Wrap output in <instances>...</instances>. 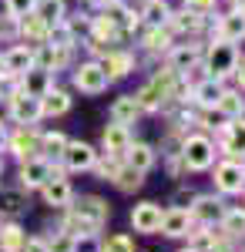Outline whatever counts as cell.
<instances>
[{"label": "cell", "instance_id": "1", "mask_svg": "<svg viewBox=\"0 0 245 252\" xmlns=\"http://www.w3.org/2000/svg\"><path fill=\"white\" fill-rule=\"evenodd\" d=\"M235 64H239V51H235V44H232V40H212V47H208V61H205L208 78L222 81V78H228V74H235Z\"/></svg>", "mask_w": 245, "mask_h": 252}, {"label": "cell", "instance_id": "2", "mask_svg": "<svg viewBox=\"0 0 245 252\" xmlns=\"http://www.w3.org/2000/svg\"><path fill=\"white\" fill-rule=\"evenodd\" d=\"M182 165L188 168V172H205L208 165L215 161V145L208 141L205 135H191L182 141Z\"/></svg>", "mask_w": 245, "mask_h": 252}, {"label": "cell", "instance_id": "3", "mask_svg": "<svg viewBox=\"0 0 245 252\" xmlns=\"http://www.w3.org/2000/svg\"><path fill=\"white\" fill-rule=\"evenodd\" d=\"M54 175H61V168H54L51 165V158H44V155H34V158H27L24 165H20V189H40L47 178H54Z\"/></svg>", "mask_w": 245, "mask_h": 252}, {"label": "cell", "instance_id": "4", "mask_svg": "<svg viewBox=\"0 0 245 252\" xmlns=\"http://www.w3.org/2000/svg\"><path fill=\"white\" fill-rule=\"evenodd\" d=\"M61 161H64V168H71V172H91L94 161H97V152L88 141H67L64 152H61Z\"/></svg>", "mask_w": 245, "mask_h": 252}, {"label": "cell", "instance_id": "5", "mask_svg": "<svg viewBox=\"0 0 245 252\" xmlns=\"http://www.w3.org/2000/svg\"><path fill=\"white\" fill-rule=\"evenodd\" d=\"M108 74H104V67L97 64V61H88V64H81L74 71V88L77 91H84V94H101L104 88H108Z\"/></svg>", "mask_w": 245, "mask_h": 252}, {"label": "cell", "instance_id": "6", "mask_svg": "<svg viewBox=\"0 0 245 252\" xmlns=\"http://www.w3.org/2000/svg\"><path fill=\"white\" fill-rule=\"evenodd\" d=\"M215 189L225 195H235L245 189V168L239 158H228V161H222L218 168H215Z\"/></svg>", "mask_w": 245, "mask_h": 252}, {"label": "cell", "instance_id": "7", "mask_svg": "<svg viewBox=\"0 0 245 252\" xmlns=\"http://www.w3.org/2000/svg\"><path fill=\"white\" fill-rule=\"evenodd\" d=\"M7 101H10V118H14L17 125H34L40 118V97H31L17 88Z\"/></svg>", "mask_w": 245, "mask_h": 252}, {"label": "cell", "instance_id": "8", "mask_svg": "<svg viewBox=\"0 0 245 252\" xmlns=\"http://www.w3.org/2000/svg\"><path fill=\"white\" fill-rule=\"evenodd\" d=\"M188 215H191V222H202V225H218V222H222V215H225V205H222L218 198H212V195H198Z\"/></svg>", "mask_w": 245, "mask_h": 252}, {"label": "cell", "instance_id": "9", "mask_svg": "<svg viewBox=\"0 0 245 252\" xmlns=\"http://www.w3.org/2000/svg\"><path fill=\"white\" fill-rule=\"evenodd\" d=\"M131 225L134 232H158V225H161V205H154V202H141V205H134L131 209Z\"/></svg>", "mask_w": 245, "mask_h": 252}, {"label": "cell", "instance_id": "10", "mask_svg": "<svg viewBox=\"0 0 245 252\" xmlns=\"http://www.w3.org/2000/svg\"><path fill=\"white\" fill-rule=\"evenodd\" d=\"M222 152L232 158H245V118H232L222 131Z\"/></svg>", "mask_w": 245, "mask_h": 252}, {"label": "cell", "instance_id": "11", "mask_svg": "<svg viewBox=\"0 0 245 252\" xmlns=\"http://www.w3.org/2000/svg\"><path fill=\"white\" fill-rule=\"evenodd\" d=\"M34 67V51L27 47V44H17V47H10L7 54H3V74L7 78H20L24 71H31Z\"/></svg>", "mask_w": 245, "mask_h": 252}, {"label": "cell", "instance_id": "12", "mask_svg": "<svg viewBox=\"0 0 245 252\" xmlns=\"http://www.w3.org/2000/svg\"><path fill=\"white\" fill-rule=\"evenodd\" d=\"M191 215L185 212V209H168V212H161V225H158V232H165V235H171V239H182V235H188L191 232Z\"/></svg>", "mask_w": 245, "mask_h": 252}, {"label": "cell", "instance_id": "13", "mask_svg": "<svg viewBox=\"0 0 245 252\" xmlns=\"http://www.w3.org/2000/svg\"><path fill=\"white\" fill-rule=\"evenodd\" d=\"M71 212H77L81 219H88V222H94L97 229L108 222V215H111V209H108V202L104 198H97V195H84L77 205H71Z\"/></svg>", "mask_w": 245, "mask_h": 252}, {"label": "cell", "instance_id": "14", "mask_svg": "<svg viewBox=\"0 0 245 252\" xmlns=\"http://www.w3.org/2000/svg\"><path fill=\"white\" fill-rule=\"evenodd\" d=\"M40 192H44V202H47V205H57V209H67L71 198H74L71 185H67V178H61V175L47 178V182L40 185Z\"/></svg>", "mask_w": 245, "mask_h": 252}, {"label": "cell", "instance_id": "15", "mask_svg": "<svg viewBox=\"0 0 245 252\" xmlns=\"http://www.w3.org/2000/svg\"><path fill=\"white\" fill-rule=\"evenodd\" d=\"M128 145H131V131H128V125H118L111 121L108 128H104V152L114 158H121L128 152Z\"/></svg>", "mask_w": 245, "mask_h": 252}, {"label": "cell", "instance_id": "16", "mask_svg": "<svg viewBox=\"0 0 245 252\" xmlns=\"http://www.w3.org/2000/svg\"><path fill=\"white\" fill-rule=\"evenodd\" d=\"M54 84H51V71H44V67H31V71H24L20 74V91L31 97H40L47 94Z\"/></svg>", "mask_w": 245, "mask_h": 252}, {"label": "cell", "instance_id": "17", "mask_svg": "<svg viewBox=\"0 0 245 252\" xmlns=\"http://www.w3.org/2000/svg\"><path fill=\"white\" fill-rule=\"evenodd\" d=\"M10 152H14L20 161L40 155V135H37V131H31V128H20L17 135L10 138Z\"/></svg>", "mask_w": 245, "mask_h": 252}, {"label": "cell", "instance_id": "18", "mask_svg": "<svg viewBox=\"0 0 245 252\" xmlns=\"http://www.w3.org/2000/svg\"><path fill=\"white\" fill-rule=\"evenodd\" d=\"M101 67H104V74L108 78H124V74H131L134 71V58L131 54H124V51H108V58L104 61H97Z\"/></svg>", "mask_w": 245, "mask_h": 252}, {"label": "cell", "instance_id": "19", "mask_svg": "<svg viewBox=\"0 0 245 252\" xmlns=\"http://www.w3.org/2000/svg\"><path fill=\"white\" fill-rule=\"evenodd\" d=\"M245 37V10H232L218 20V40H242Z\"/></svg>", "mask_w": 245, "mask_h": 252}, {"label": "cell", "instance_id": "20", "mask_svg": "<svg viewBox=\"0 0 245 252\" xmlns=\"http://www.w3.org/2000/svg\"><path fill=\"white\" fill-rule=\"evenodd\" d=\"M67 108H71V97L61 88H51L47 94H40V115L57 118V115H67Z\"/></svg>", "mask_w": 245, "mask_h": 252}, {"label": "cell", "instance_id": "21", "mask_svg": "<svg viewBox=\"0 0 245 252\" xmlns=\"http://www.w3.org/2000/svg\"><path fill=\"white\" fill-rule=\"evenodd\" d=\"M124 158H128V165H131L134 172H141V175L154 165V152H151V145H145V141H131Z\"/></svg>", "mask_w": 245, "mask_h": 252}, {"label": "cell", "instance_id": "22", "mask_svg": "<svg viewBox=\"0 0 245 252\" xmlns=\"http://www.w3.org/2000/svg\"><path fill=\"white\" fill-rule=\"evenodd\" d=\"M191 94H195V101H198L202 108H215L218 97H222V81H215V78L198 81V84L191 88Z\"/></svg>", "mask_w": 245, "mask_h": 252}, {"label": "cell", "instance_id": "23", "mask_svg": "<svg viewBox=\"0 0 245 252\" xmlns=\"http://www.w3.org/2000/svg\"><path fill=\"white\" fill-rule=\"evenodd\" d=\"M64 232L74 235V239H94L101 229H97L94 222H88V219H81L77 212H71V209H67V219H64Z\"/></svg>", "mask_w": 245, "mask_h": 252}, {"label": "cell", "instance_id": "24", "mask_svg": "<svg viewBox=\"0 0 245 252\" xmlns=\"http://www.w3.org/2000/svg\"><path fill=\"white\" fill-rule=\"evenodd\" d=\"M138 115H141V108H138L134 94H124L111 104V121H118V125H131Z\"/></svg>", "mask_w": 245, "mask_h": 252}, {"label": "cell", "instance_id": "25", "mask_svg": "<svg viewBox=\"0 0 245 252\" xmlns=\"http://www.w3.org/2000/svg\"><path fill=\"white\" fill-rule=\"evenodd\" d=\"M222 115L232 121V118H242L245 115V97L235 94V91H222V97H218V104H215Z\"/></svg>", "mask_w": 245, "mask_h": 252}, {"label": "cell", "instance_id": "26", "mask_svg": "<svg viewBox=\"0 0 245 252\" xmlns=\"http://www.w3.org/2000/svg\"><path fill=\"white\" fill-rule=\"evenodd\" d=\"M24 242H27V232H24L20 225H7V229H0V252H20V249H24Z\"/></svg>", "mask_w": 245, "mask_h": 252}, {"label": "cell", "instance_id": "27", "mask_svg": "<svg viewBox=\"0 0 245 252\" xmlns=\"http://www.w3.org/2000/svg\"><path fill=\"white\" fill-rule=\"evenodd\" d=\"M34 14L51 27V24H57V20H64V0H37Z\"/></svg>", "mask_w": 245, "mask_h": 252}, {"label": "cell", "instance_id": "28", "mask_svg": "<svg viewBox=\"0 0 245 252\" xmlns=\"http://www.w3.org/2000/svg\"><path fill=\"white\" fill-rule=\"evenodd\" d=\"M27 209V198L20 189H10V192H0V215H20Z\"/></svg>", "mask_w": 245, "mask_h": 252}, {"label": "cell", "instance_id": "29", "mask_svg": "<svg viewBox=\"0 0 245 252\" xmlns=\"http://www.w3.org/2000/svg\"><path fill=\"white\" fill-rule=\"evenodd\" d=\"M111 182L121 189V192H134V189H141V182H145V178H141V172H134L131 165H121V168L114 172Z\"/></svg>", "mask_w": 245, "mask_h": 252}, {"label": "cell", "instance_id": "30", "mask_svg": "<svg viewBox=\"0 0 245 252\" xmlns=\"http://www.w3.org/2000/svg\"><path fill=\"white\" fill-rule=\"evenodd\" d=\"M20 34L27 40H47V24L37 14H27V17H20Z\"/></svg>", "mask_w": 245, "mask_h": 252}, {"label": "cell", "instance_id": "31", "mask_svg": "<svg viewBox=\"0 0 245 252\" xmlns=\"http://www.w3.org/2000/svg\"><path fill=\"white\" fill-rule=\"evenodd\" d=\"M195 61H198V47H195V44L175 47V51H171V71H188Z\"/></svg>", "mask_w": 245, "mask_h": 252}, {"label": "cell", "instance_id": "32", "mask_svg": "<svg viewBox=\"0 0 245 252\" xmlns=\"http://www.w3.org/2000/svg\"><path fill=\"white\" fill-rule=\"evenodd\" d=\"M222 232L225 235H245V212L242 209H225V215H222Z\"/></svg>", "mask_w": 245, "mask_h": 252}, {"label": "cell", "instance_id": "33", "mask_svg": "<svg viewBox=\"0 0 245 252\" xmlns=\"http://www.w3.org/2000/svg\"><path fill=\"white\" fill-rule=\"evenodd\" d=\"M145 47L148 51H168L171 47V27L161 31V24H151V31L145 34Z\"/></svg>", "mask_w": 245, "mask_h": 252}, {"label": "cell", "instance_id": "34", "mask_svg": "<svg viewBox=\"0 0 245 252\" xmlns=\"http://www.w3.org/2000/svg\"><path fill=\"white\" fill-rule=\"evenodd\" d=\"M168 27H171V31H198V27H202V14H195V10L171 14V17H168Z\"/></svg>", "mask_w": 245, "mask_h": 252}, {"label": "cell", "instance_id": "35", "mask_svg": "<svg viewBox=\"0 0 245 252\" xmlns=\"http://www.w3.org/2000/svg\"><path fill=\"white\" fill-rule=\"evenodd\" d=\"M64 145H67V138L61 135V131H51V135H40V152H44V158H61V152H64Z\"/></svg>", "mask_w": 245, "mask_h": 252}, {"label": "cell", "instance_id": "36", "mask_svg": "<svg viewBox=\"0 0 245 252\" xmlns=\"http://www.w3.org/2000/svg\"><path fill=\"white\" fill-rule=\"evenodd\" d=\"M145 17H148V24H168L171 10H168V3H165V0H148Z\"/></svg>", "mask_w": 245, "mask_h": 252}, {"label": "cell", "instance_id": "37", "mask_svg": "<svg viewBox=\"0 0 245 252\" xmlns=\"http://www.w3.org/2000/svg\"><path fill=\"white\" fill-rule=\"evenodd\" d=\"M47 252H77V239H74V235H67L64 229H61V232H57L54 239L47 242Z\"/></svg>", "mask_w": 245, "mask_h": 252}, {"label": "cell", "instance_id": "38", "mask_svg": "<svg viewBox=\"0 0 245 252\" xmlns=\"http://www.w3.org/2000/svg\"><path fill=\"white\" fill-rule=\"evenodd\" d=\"M34 7H37V0H7V14H10L14 20L34 14Z\"/></svg>", "mask_w": 245, "mask_h": 252}, {"label": "cell", "instance_id": "39", "mask_svg": "<svg viewBox=\"0 0 245 252\" xmlns=\"http://www.w3.org/2000/svg\"><path fill=\"white\" fill-rule=\"evenodd\" d=\"M101 252H134V242L128 235H111V239L101 246Z\"/></svg>", "mask_w": 245, "mask_h": 252}, {"label": "cell", "instance_id": "40", "mask_svg": "<svg viewBox=\"0 0 245 252\" xmlns=\"http://www.w3.org/2000/svg\"><path fill=\"white\" fill-rule=\"evenodd\" d=\"M94 168H97V175H101V178L108 182V178H114V172L121 168V161H118V158H114V155H108V161H101V165H97V161H94Z\"/></svg>", "mask_w": 245, "mask_h": 252}, {"label": "cell", "instance_id": "41", "mask_svg": "<svg viewBox=\"0 0 245 252\" xmlns=\"http://www.w3.org/2000/svg\"><path fill=\"white\" fill-rule=\"evenodd\" d=\"M20 252H47V242L34 235V239H27V242H24V249H20Z\"/></svg>", "mask_w": 245, "mask_h": 252}, {"label": "cell", "instance_id": "42", "mask_svg": "<svg viewBox=\"0 0 245 252\" xmlns=\"http://www.w3.org/2000/svg\"><path fill=\"white\" fill-rule=\"evenodd\" d=\"M235 74H239V84H242V91H245V58H239V64H235Z\"/></svg>", "mask_w": 245, "mask_h": 252}, {"label": "cell", "instance_id": "43", "mask_svg": "<svg viewBox=\"0 0 245 252\" xmlns=\"http://www.w3.org/2000/svg\"><path fill=\"white\" fill-rule=\"evenodd\" d=\"M191 198H195L191 192H178V195H175V202H191Z\"/></svg>", "mask_w": 245, "mask_h": 252}, {"label": "cell", "instance_id": "44", "mask_svg": "<svg viewBox=\"0 0 245 252\" xmlns=\"http://www.w3.org/2000/svg\"><path fill=\"white\" fill-rule=\"evenodd\" d=\"M7 141V128H3V121H0V145Z\"/></svg>", "mask_w": 245, "mask_h": 252}, {"label": "cell", "instance_id": "45", "mask_svg": "<svg viewBox=\"0 0 245 252\" xmlns=\"http://www.w3.org/2000/svg\"><path fill=\"white\" fill-rule=\"evenodd\" d=\"M235 3V10H245V0H232Z\"/></svg>", "mask_w": 245, "mask_h": 252}, {"label": "cell", "instance_id": "46", "mask_svg": "<svg viewBox=\"0 0 245 252\" xmlns=\"http://www.w3.org/2000/svg\"><path fill=\"white\" fill-rule=\"evenodd\" d=\"M0 78H7V74H3V54H0Z\"/></svg>", "mask_w": 245, "mask_h": 252}, {"label": "cell", "instance_id": "47", "mask_svg": "<svg viewBox=\"0 0 245 252\" xmlns=\"http://www.w3.org/2000/svg\"><path fill=\"white\" fill-rule=\"evenodd\" d=\"M97 3H104V7H108V3H118V0H97Z\"/></svg>", "mask_w": 245, "mask_h": 252}, {"label": "cell", "instance_id": "48", "mask_svg": "<svg viewBox=\"0 0 245 252\" xmlns=\"http://www.w3.org/2000/svg\"><path fill=\"white\" fill-rule=\"evenodd\" d=\"M182 252H195V249H182Z\"/></svg>", "mask_w": 245, "mask_h": 252}, {"label": "cell", "instance_id": "49", "mask_svg": "<svg viewBox=\"0 0 245 252\" xmlns=\"http://www.w3.org/2000/svg\"><path fill=\"white\" fill-rule=\"evenodd\" d=\"M188 3H195V0H188Z\"/></svg>", "mask_w": 245, "mask_h": 252}]
</instances>
